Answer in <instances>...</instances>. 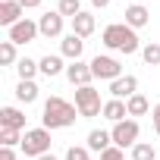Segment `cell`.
I'll use <instances>...</instances> for the list:
<instances>
[{"label":"cell","mask_w":160,"mask_h":160,"mask_svg":"<svg viewBox=\"0 0 160 160\" xmlns=\"http://www.w3.org/2000/svg\"><path fill=\"white\" fill-rule=\"evenodd\" d=\"M78 113V107L75 104H69V101H63V98H47L44 101V113H41V122H44V129H69V126H75V116Z\"/></svg>","instance_id":"cell-1"},{"label":"cell","mask_w":160,"mask_h":160,"mask_svg":"<svg viewBox=\"0 0 160 160\" xmlns=\"http://www.w3.org/2000/svg\"><path fill=\"white\" fill-rule=\"evenodd\" d=\"M101 41H104V47L119 50V53H126V57L141 50V41H138L135 28H129L126 22H113V25H107L104 35H101Z\"/></svg>","instance_id":"cell-2"},{"label":"cell","mask_w":160,"mask_h":160,"mask_svg":"<svg viewBox=\"0 0 160 160\" xmlns=\"http://www.w3.org/2000/svg\"><path fill=\"white\" fill-rule=\"evenodd\" d=\"M22 154L25 157H44V154H50V129H25V135H22Z\"/></svg>","instance_id":"cell-3"},{"label":"cell","mask_w":160,"mask_h":160,"mask_svg":"<svg viewBox=\"0 0 160 160\" xmlns=\"http://www.w3.org/2000/svg\"><path fill=\"white\" fill-rule=\"evenodd\" d=\"M75 107H78V116H85V119H91V116L104 113V104H101V91H98L94 85L75 88Z\"/></svg>","instance_id":"cell-4"},{"label":"cell","mask_w":160,"mask_h":160,"mask_svg":"<svg viewBox=\"0 0 160 160\" xmlns=\"http://www.w3.org/2000/svg\"><path fill=\"white\" fill-rule=\"evenodd\" d=\"M138 119H122V122H113V129H110V135H113V144L116 148H135L138 144Z\"/></svg>","instance_id":"cell-5"},{"label":"cell","mask_w":160,"mask_h":160,"mask_svg":"<svg viewBox=\"0 0 160 160\" xmlns=\"http://www.w3.org/2000/svg\"><path fill=\"white\" fill-rule=\"evenodd\" d=\"M91 72H94V78L116 82V78L122 75V66H119V60H116V57H104V53H98V57L91 60Z\"/></svg>","instance_id":"cell-6"},{"label":"cell","mask_w":160,"mask_h":160,"mask_svg":"<svg viewBox=\"0 0 160 160\" xmlns=\"http://www.w3.org/2000/svg\"><path fill=\"white\" fill-rule=\"evenodd\" d=\"M10 32V38L7 41H13V44H32L41 32H38V22H32V19H22V22H16L13 28H7Z\"/></svg>","instance_id":"cell-7"},{"label":"cell","mask_w":160,"mask_h":160,"mask_svg":"<svg viewBox=\"0 0 160 160\" xmlns=\"http://www.w3.org/2000/svg\"><path fill=\"white\" fill-rule=\"evenodd\" d=\"M66 78L75 85V88H85V85H91V78H94V72H91V63H82V60H75V63H69L66 66Z\"/></svg>","instance_id":"cell-8"},{"label":"cell","mask_w":160,"mask_h":160,"mask_svg":"<svg viewBox=\"0 0 160 160\" xmlns=\"http://www.w3.org/2000/svg\"><path fill=\"white\" fill-rule=\"evenodd\" d=\"M132 94H138V78L135 75H119L116 82H110V98L129 101Z\"/></svg>","instance_id":"cell-9"},{"label":"cell","mask_w":160,"mask_h":160,"mask_svg":"<svg viewBox=\"0 0 160 160\" xmlns=\"http://www.w3.org/2000/svg\"><path fill=\"white\" fill-rule=\"evenodd\" d=\"M22 13H25V10H22L19 0H0V25L13 28L16 22H22V19H25Z\"/></svg>","instance_id":"cell-10"},{"label":"cell","mask_w":160,"mask_h":160,"mask_svg":"<svg viewBox=\"0 0 160 160\" xmlns=\"http://www.w3.org/2000/svg\"><path fill=\"white\" fill-rule=\"evenodd\" d=\"M38 32H41V38H60L63 35V16L57 10L53 13H44L38 19Z\"/></svg>","instance_id":"cell-11"},{"label":"cell","mask_w":160,"mask_h":160,"mask_svg":"<svg viewBox=\"0 0 160 160\" xmlns=\"http://www.w3.org/2000/svg\"><path fill=\"white\" fill-rule=\"evenodd\" d=\"M85 148H88L91 154H104L107 148H113V135H110L107 129H91L88 138H85Z\"/></svg>","instance_id":"cell-12"},{"label":"cell","mask_w":160,"mask_h":160,"mask_svg":"<svg viewBox=\"0 0 160 160\" xmlns=\"http://www.w3.org/2000/svg\"><path fill=\"white\" fill-rule=\"evenodd\" d=\"M82 50H85V38H78L75 32H69L63 41H60V53L66 57V60H82Z\"/></svg>","instance_id":"cell-13"},{"label":"cell","mask_w":160,"mask_h":160,"mask_svg":"<svg viewBox=\"0 0 160 160\" xmlns=\"http://www.w3.org/2000/svg\"><path fill=\"white\" fill-rule=\"evenodd\" d=\"M148 22H151V13H148L144 3H132V7H126V25H129V28L138 32V28H144Z\"/></svg>","instance_id":"cell-14"},{"label":"cell","mask_w":160,"mask_h":160,"mask_svg":"<svg viewBox=\"0 0 160 160\" xmlns=\"http://www.w3.org/2000/svg\"><path fill=\"white\" fill-rule=\"evenodd\" d=\"M0 129H25V113L19 107H3L0 110Z\"/></svg>","instance_id":"cell-15"},{"label":"cell","mask_w":160,"mask_h":160,"mask_svg":"<svg viewBox=\"0 0 160 160\" xmlns=\"http://www.w3.org/2000/svg\"><path fill=\"white\" fill-rule=\"evenodd\" d=\"M38 66H41V75H47V78H57L60 72H66V66H63V53H47V57L38 60Z\"/></svg>","instance_id":"cell-16"},{"label":"cell","mask_w":160,"mask_h":160,"mask_svg":"<svg viewBox=\"0 0 160 160\" xmlns=\"http://www.w3.org/2000/svg\"><path fill=\"white\" fill-rule=\"evenodd\" d=\"M129 116V110H126V101H119V98H110V101H104V119H110V122H122Z\"/></svg>","instance_id":"cell-17"},{"label":"cell","mask_w":160,"mask_h":160,"mask_svg":"<svg viewBox=\"0 0 160 160\" xmlns=\"http://www.w3.org/2000/svg\"><path fill=\"white\" fill-rule=\"evenodd\" d=\"M94 28H98V22H94V16L91 13H78L75 19H72V32L78 35V38H88V35H94Z\"/></svg>","instance_id":"cell-18"},{"label":"cell","mask_w":160,"mask_h":160,"mask_svg":"<svg viewBox=\"0 0 160 160\" xmlns=\"http://www.w3.org/2000/svg\"><path fill=\"white\" fill-rule=\"evenodd\" d=\"M126 110H129V119H132V116H144V113L151 110V104H148V98L138 91V94H132V98L126 101Z\"/></svg>","instance_id":"cell-19"},{"label":"cell","mask_w":160,"mask_h":160,"mask_svg":"<svg viewBox=\"0 0 160 160\" xmlns=\"http://www.w3.org/2000/svg\"><path fill=\"white\" fill-rule=\"evenodd\" d=\"M16 72H19V78H22V82H35V75L41 72V66H38L35 60H28V57H22V60L16 63Z\"/></svg>","instance_id":"cell-20"},{"label":"cell","mask_w":160,"mask_h":160,"mask_svg":"<svg viewBox=\"0 0 160 160\" xmlns=\"http://www.w3.org/2000/svg\"><path fill=\"white\" fill-rule=\"evenodd\" d=\"M16 98H19L22 104H35V101H38V85H35V82H22V78H19Z\"/></svg>","instance_id":"cell-21"},{"label":"cell","mask_w":160,"mask_h":160,"mask_svg":"<svg viewBox=\"0 0 160 160\" xmlns=\"http://www.w3.org/2000/svg\"><path fill=\"white\" fill-rule=\"evenodd\" d=\"M57 13H60L63 19H66V16L75 19L78 13H82V0H60V3H57Z\"/></svg>","instance_id":"cell-22"},{"label":"cell","mask_w":160,"mask_h":160,"mask_svg":"<svg viewBox=\"0 0 160 160\" xmlns=\"http://www.w3.org/2000/svg\"><path fill=\"white\" fill-rule=\"evenodd\" d=\"M141 60H144L148 66H160V44H157V41L144 44V47H141Z\"/></svg>","instance_id":"cell-23"},{"label":"cell","mask_w":160,"mask_h":160,"mask_svg":"<svg viewBox=\"0 0 160 160\" xmlns=\"http://www.w3.org/2000/svg\"><path fill=\"white\" fill-rule=\"evenodd\" d=\"M132 160H157V151H154V144H148V141H138V144L132 148Z\"/></svg>","instance_id":"cell-24"},{"label":"cell","mask_w":160,"mask_h":160,"mask_svg":"<svg viewBox=\"0 0 160 160\" xmlns=\"http://www.w3.org/2000/svg\"><path fill=\"white\" fill-rule=\"evenodd\" d=\"M16 144H22L19 129H0V148H16Z\"/></svg>","instance_id":"cell-25"},{"label":"cell","mask_w":160,"mask_h":160,"mask_svg":"<svg viewBox=\"0 0 160 160\" xmlns=\"http://www.w3.org/2000/svg\"><path fill=\"white\" fill-rule=\"evenodd\" d=\"M0 63H3V66L19 63V60H16V44H13V41H0Z\"/></svg>","instance_id":"cell-26"},{"label":"cell","mask_w":160,"mask_h":160,"mask_svg":"<svg viewBox=\"0 0 160 160\" xmlns=\"http://www.w3.org/2000/svg\"><path fill=\"white\" fill-rule=\"evenodd\" d=\"M66 160H91V151H88V148H78V144H72V148L66 151Z\"/></svg>","instance_id":"cell-27"},{"label":"cell","mask_w":160,"mask_h":160,"mask_svg":"<svg viewBox=\"0 0 160 160\" xmlns=\"http://www.w3.org/2000/svg\"><path fill=\"white\" fill-rule=\"evenodd\" d=\"M101 160H126V154H122V148L113 144V148H107V151L101 154Z\"/></svg>","instance_id":"cell-28"},{"label":"cell","mask_w":160,"mask_h":160,"mask_svg":"<svg viewBox=\"0 0 160 160\" xmlns=\"http://www.w3.org/2000/svg\"><path fill=\"white\" fill-rule=\"evenodd\" d=\"M151 122H154V132L160 135V104H157V107L151 110Z\"/></svg>","instance_id":"cell-29"},{"label":"cell","mask_w":160,"mask_h":160,"mask_svg":"<svg viewBox=\"0 0 160 160\" xmlns=\"http://www.w3.org/2000/svg\"><path fill=\"white\" fill-rule=\"evenodd\" d=\"M19 3H22V10H38L44 0H19Z\"/></svg>","instance_id":"cell-30"},{"label":"cell","mask_w":160,"mask_h":160,"mask_svg":"<svg viewBox=\"0 0 160 160\" xmlns=\"http://www.w3.org/2000/svg\"><path fill=\"white\" fill-rule=\"evenodd\" d=\"M0 160H16V151L13 148H0Z\"/></svg>","instance_id":"cell-31"},{"label":"cell","mask_w":160,"mask_h":160,"mask_svg":"<svg viewBox=\"0 0 160 160\" xmlns=\"http://www.w3.org/2000/svg\"><path fill=\"white\" fill-rule=\"evenodd\" d=\"M110 3H113V0H91V7H94V10H104V7H110Z\"/></svg>","instance_id":"cell-32"},{"label":"cell","mask_w":160,"mask_h":160,"mask_svg":"<svg viewBox=\"0 0 160 160\" xmlns=\"http://www.w3.org/2000/svg\"><path fill=\"white\" fill-rule=\"evenodd\" d=\"M38 160H57V157H53V154H44V157H38Z\"/></svg>","instance_id":"cell-33"},{"label":"cell","mask_w":160,"mask_h":160,"mask_svg":"<svg viewBox=\"0 0 160 160\" xmlns=\"http://www.w3.org/2000/svg\"><path fill=\"white\" fill-rule=\"evenodd\" d=\"M135 3H148V0H135Z\"/></svg>","instance_id":"cell-34"},{"label":"cell","mask_w":160,"mask_h":160,"mask_svg":"<svg viewBox=\"0 0 160 160\" xmlns=\"http://www.w3.org/2000/svg\"><path fill=\"white\" fill-rule=\"evenodd\" d=\"M157 160H160V157H157Z\"/></svg>","instance_id":"cell-35"}]
</instances>
